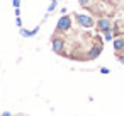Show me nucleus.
<instances>
[{
	"mask_svg": "<svg viewBox=\"0 0 124 116\" xmlns=\"http://www.w3.org/2000/svg\"><path fill=\"white\" fill-rule=\"evenodd\" d=\"M119 62H121V63L124 65V55H119Z\"/></svg>",
	"mask_w": 124,
	"mask_h": 116,
	"instance_id": "nucleus-12",
	"label": "nucleus"
},
{
	"mask_svg": "<svg viewBox=\"0 0 124 116\" xmlns=\"http://www.w3.org/2000/svg\"><path fill=\"white\" fill-rule=\"evenodd\" d=\"M16 24H17V26H19V27H21V26H22V21H21V17H17V19H16Z\"/></svg>",
	"mask_w": 124,
	"mask_h": 116,
	"instance_id": "nucleus-10",
	"label": "nucleus"
},
{
	"mask_svg": "<svg viewBox=\"0 0 124 116\" xmlns=\"http://www.w3.org/2000/svg\"><path fill=\"white\" fill-rule=\"evenodd\" d=\"M112 38H114V36H112V33H110V31H107V33H105V41H112Z\"/></svg>",
	"mask_w": 124,
	"mask_h": 116,
	"instance_id": "nucleus-8",
	"label": "nucleus"
},
{
	"mask_svg": "<svg viewBox=\"0 0 124 116\" xmlns=\"http://www.w3.org/2000/svg\"><path fill=\"white\" fill-rule=\"evenodd\" d=\"M54 7H56V0H53V2H51V5H49V9H48V10H49V12H53V10H54Z\"/></svg>",
	"mask_w": 124,
	"mask_h": 116,
	"instance_id": "nucleus-9",
	"label": "nucleus"
},
{
	"mask_svg": "<svg viewBox=\"0 0 124 116\" xmlns=\"http://www.w3.org/2000/svg\"><path fill=\"white\" fill-rule=\"evenodd\" d=\"M2 116H12V114H10L9 111H4V113H2Z\"/></svg>",
	"mask_w": 124,
	"mask_h": 116,
	"instance_id": "nucleus-13",
	"label": "nucleus"
},
{
	"mask_svg": "<svg viewBox=\"0 0 124 116\" xmlns=\"http://www.w3.org/2000/svg\"><path fill=\"white\" fill-rule=\"evenodd\" d=\"M100 72H102V73H109V68H105V67H104V68H100Z\"/></svg>",
	"mask_w": 124,
	"mask_h": 116,
	"instance_id": "nucleus-11",
	"label": "nucleus"
},
{
	"mask_svg": "<svg viewBox=\"0 0 124 116\" xmlns=\"http://www.w3.org/2000/svg\"><path fill=\"white\" fill-rule=\"evenodd\" d=\"M70 27H71V17L70 16H63L58 21V24H56V31L58 33H66Z\"/></svg>",
	"mask_w": 124,
	"mask_h": 116,
	"instance_id": "nucleus-1",
	"label": "nucleus"
},
{
	"mask_svg": "<svg viewBox=\"0 0 124 116\" xmlns=\"http://www.w3.org/2000/svg\"><path fill=\"white\" fill-rule=\"evenodd\" d=\"M97 29H99V33H107V31H110V29H112V22H110V19H107V17H100V19L97 21Z\"/></svg>",
	"mask_w": 124,
	"mask_h": 116,
	"instance_id": "nucleus-3",
	"label": "nucleus"
},
{
	"mask_svg": "<svg viewBox=\"0 0 124 116\" xmlns=\"http://www.w3.org/2000/svg\"><path fill=\"white\" fill-rule=\"evenodd\" d=\"M51 46H53V51H54V53L63 55V50H65V39H63V38H53V39H51Z\"/></svg>",
	"mask_w": 124,
	"mask_h": 116,
	"instance_id": "nucleus-4",
	"label": "nucleus"
},
{
	"mask_svg": "<svg viewBox=\"0 0 124 116\" xmlns=\"http://www.w3.org/2000/svg\"><path fill=\"white\" fill-rule=\"evenodd\" d=\"M112 46H114V51H116V53H121V51L124 50V39H122V38L114 39V41H112Z\"/></svg>",
	"mask_w": 124,
	"mask_h": 116,
	"instance_id": "nucleus-6",
	"label": "nucleus"
},
{
	"mask_svg": "<svg viewBox=\"0 0 124 116\" xmlns=\"http://www.w3.org/2000/svg\"><path fill=\"white\" fill-rule=\"evenodd\" d=\"M39 31V27H36V29H32V31H26V29H21V34L22 36H34L36 33Z\"/></svg>",
	"mask_w": 124,
	"mask_h": 116,
	"instance_id": "nucleus-7",
	"label": "nucleus"
},
{
	"mask_svg": "<svg viewBox=\"0 0 124 116\" xmlns=\"http://www.w3.org/2000/svg\"><path fill=\"white\" fill-rule=\"evenodd\" d=\"M102 46H104L102 43H95V41H93V46H92V48L88 50L87 60H95V58H97V56H99V55L102 53Z\"/></svg>",
	"mask_w": 124,
	"mask_h": 116,
	"instance_id": "nucleus-5",
	"label": "nucleus"
},
{
	"mask_svg": "<svg viewBox=\"0 0 124 116\" xmlns=\"http://www.w3.org/2000/svg\"><path fill=\"white\" fill-rule=\"evenodd\" d=\"M75 19H77V22H78L82 27H92V26L95 24V21H93L90 16H87V14H77Z\"/></svg>",
	"mask_w": 124,
	"mask_h": 116,
	"instance_id": "nucleus-2",
	"label": "nucleus"
}]
</instances>
